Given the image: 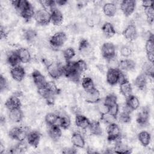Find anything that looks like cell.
Listing matches in <instances>:
<instances>
[{
    "label": "cell",
    "mask_w": 154,
    "mask_h": 154,
    "mask_svg": "<svg viewBox=\"0 0 154 154\" xmlns=\"http://www.w3.org/2000/svg\"><path fill=\"white\" fill-rule=\"evenodd\" d=\"M63 75L70 81L74 82H78L81 78V73L77 70L75 61H69L63 66Z\"/></svg>",
    "instance_id": "cell-1"
},
{
    "label": "cell",
    "mask_w": 154,
    "mask_h": 154,
    "mask_svg": "<svg viewBox=\"0 0 154 154\" xmlns=\"http://www.w3.org/2000/svg\"><path fill=\"white\" fill-rule=\"evenodd\" d=\"M126 79L119 69L117 68H109L106 74V80L108 84L110 85H115L117 83H120L123 80Z\"/></svg>",
    "instance_id": "cell-2"
},
{
    "label": "cell",
    "mask_w": 154,
    "mask_h": 154,
    "mask_svg": "<svg viewBox=\"0 0 154 154\" xmlns=\"http://www.w3.org/2000/svg\"><path fill=\"white\" fill-rule=\"evenodd\" d=\"M44 63L46 65L49 75L52 78L57 79L63 75V66L60 63L55 61L48 62L46 61Z\"/></svg>",
    "instance_id": "cell-3"
},
{
    "label": "cell",
    "mask_w": 154,
    "mask_h": 154,
    "mask_svg": "<svg viewBox=\"0 0 154 154\" xmlns=\"http://www.w3.org/2000/svg\"><path fill=\"white\" fill-rule=\"evenodd\" d=\"M29 131L26 127L15 126L12 128L8 132L9 137L18 141H24L26 138L28 133Z\"/></svg>",
    "instance_id": "cell-4"
},
{
    "label": "cell",
    "mask_w": 154,
    "mask_h": 154,
    "mask_svg": "<svg viewBox=\"0 0 154 154\" xmlns=\"http://www.w3.org/2000/svg\"><path fill=\"white\" fill-rule=\"evenodd\" d=\"M121 138V130L116 123L108 125L107 128V140L108 141H116Z\"/></svg>",
    "instance_id": "cell-5"
},
{
    "label": "cell",
    "mask_w": 154,
    "mask_h": 154,
    "mask_svg": "<svg viewBox=\"0 0 154 154\" xmlns=\"http://www.w3.org/2000/svg\"><path fill=\"white\" fill-rule=\"evenodd\" d=\"M34 18L37 24L46 25L51 22V13L47 10L42 8L35 11Z\"/></svg>",
    "instance_id": "cell-6"
},
{
    "label": "cell",
    "mask_w": 154,
    "mask_h": 154,
    "mask_svg": "<svg viewBox=\"0 0 154 154\" xmlns=\"http://www.w3.org/2000/svg\"><path fill=\"white\" fill-rule=\"evenodd\" d=\"M100 51L102 57L108 61L116 57V47L112 43L107 42L103 43L101 47Z\"/></svg>",
    "instance_id": "cell-7"
},
{
    "label": "cell",
    "mask_w": 154,
    "mask_h": 154,
    "mask_svg": "<svg viewBox=\"0 0 154 154\" xmlns=\"http://www.w3.org/2000/svg\"><path fill=\"white\" fill-rule=\"evenodd\" d=\"M67 40L66 34L63 31L55 33L49 39L51 45L54 48H60L64 45Z\"/></svg>",
    "instance_id": "cell-8"
},
{
    "label": "cell",
    "mask_w": 154,
    "mask_h": 154,
    "mask_svg": "<svg viewBox=\"0 0 154 154\" xmlns=\"http://www.w3.org/2000/svg\"><path fill=\"white\" fill-rule=\"evenodd\" d=\"M136 2L134 0H124L120 2V9L125 16H131L135 11Z\"/></svg>",
    "instance_id": "cell-9"
},
{
    "label": "cell",
    "mask_w": 154,
    "mask_h": 154,
    "mask_svg": "<svg viewBox=\"0 0 154 154\" xmlns=\"http://www.w3.org/2000/svg\"><path fill=\"white\" fill-rule=\"evenodd\" d=\"M145 49L146 52L148 61L153 63L154 60V37L153 34L150 33L145 45Z\"/></svg>",
    "instance_id": "cell-10"
},
{
    "label": "cell",
    "mask_w": 154,
    "mask_h": 154,
    "mask_svg": "<svg viewBox=\"0 0 154 154\" xmlns=\"http://www.w3.org/2000/svg\"><path fill=\"white\" fill-rule=\"evenodd\" d=\"M123 35L129 42L135 40L138 36V32L136 26L133 22L129 23L123 30Z\"/></svg>",
    "instance_id": "cell-11"
},
{
    "label": "cell",
    "mask_w": 154,
    "mask_h": 154,
    "mask_svg": "<svg viewBox=\"0 0 154 154\" xmlns=\"http://www.w3.org/2000/svg\"><path fill=\"white\" fill-rule=\"evenodd\" d=\"M31 77L34 84L37 87V89L45 87L48 82L44 75L37 70H35L32 72L31 74Z\"/></svg>",
    "instance_id": "cell-12"
},
{
    "label": "cell",
    "mask_w": 154,
    "mask_h": 154,
    "mask_svg": "<svg viewBox=\"0 0 154 154\" xmlns=\"http://www.w3.org/2000/svg\"><path fill=\"white\" fill-rule=\"evenodd\" d=\"M10 75L14 81L21 82L25 76V70L22 66L19 65L11 69Z\"/></svg>",
    "instance_id": "cell-13"
},
{
    "label": "cell",
    "mask_w": 154,
    "mask_h": 154,
    "mask_svg": "<svg viewBox=\"0 0 154 154\" xmlns=\"http://www.w3.org/2000/svg\"><path fill=\"white\" fill-rule=\"evenodd\" d=\"M150 114L149 109L146 108H143L137 114L136 121L137 123L141 126H146L149 120Z\"/></svg>",
    "instance_id": "cell-14"
},
{
    "label": "cell",
    "mask_w": 154,
    "mask_h": 154,
    "mask_svg": "<svg viewBox=\"0 0 154 154\" xmlns=\"http://www.w3.org/2000/svg\"><path fill=\"white\" fill-rule=\"evenodd\" d=\"M41 135L39 132L37 131H29L26 136V141L30 146L37 147L40 143Z\"/></svg>",
    "instance_id": "cell-15"
},
{
    "label": "cell",
    "mask_w": 154,
    "mask_h": 154,
    "mask_svg": "<svg viewBox=\"0 0 154 154\" xmlns=\"http://www.w3.org/2000/svg\"><path fill=\"white\" fill-rule=\"evenodd\" d=\"M5 106L8 110L21 108L22 103L18 96L13 95L8 97L5 102Z\"/></svg>",
    "instance_id": "cell-16"
},
{
    "label": "cell",
    "mask_w": 154,
    "mask_h": 154,
    "mask_svg": "<svg viewBox=\"0 0 154 154\" xmlns=\"http://www.w3.org/2000/svg\"><path fill=\"white\" fill-rule=\"evenodd\" d=\"M136 64L131 59L125 58L119 61L118 69L120 71H131L135 68Z\"/></svg>",
    "instance_id": "cell-17"
},
{
    "label": "cell",
    "mask_w": 154,
    "mask_h": 154,
    "mask_svg": "<svg viewBox=\"0 0 154 154\" xmlns=\"http://www.w3.org/2000/svg\"><path fill=\"white\" fill-rule=\"evenodd\" d=\"M51 22L55 26L60 25L63 21V15L60 10L57 8L51 11Z\"/></svg>",
    "instance_id": "cell-18"
},
{
    "label": "cell",
    "mask_w": 154,
    "mask_h": 154,
    "mask_svg": "<svg viewBox=\"0 0 154 154\" xmlns=\"http://www.w3.org/2000/svg\"><path fill=\"white\" fill-rule=\"evenodd\" d=\"M120 92L125 97H127L132 94V87L130 82L125 79L120 83Z\"/></svg>",
    "instance_id": "cell-19"
},
{
    "label": "cell",
    "mask_w": 154,
    "mask_h": 154,
    "mask_svg": "<svg viewBox=\"0 0 154 154\" xmlns=\"http://www.w3.org/2000/svg\"><path fill=\"white\" fill-rule=\"evenodd\" d=\"M91 121L85 117L80 114H78L75 117V124L81 129H86L88 128Z\"/></svg>",
    "instance_id": "cell-20"
},
{
    "label": "cell",
    "mask_w": 154,
    "mask_h": 154,
    "mask_svg": "<svg viewBox=\"0 0 154 154\" xmlns=\"http://www.w3.org/2000/svg\"><path fill=\"white\" fill-rule=\"evenodd\" d=\"M71 141L73 145L77 148H84L85 146L84 138L79 132H75L72 134Z\"/></svg>",
    "instance_id": "cell-21"
},
{
    "label": "cell",
    "mask_w": 154,
    "mask_h": 154,
    "mask_svg": "<svg viewBox=\"0 0 154 154\" xmlns=\"http://www.w3.org/2000/svg\"><path fill=\"white\" fill-rule=\"evenodd\" d=\"M8 117L10 120L14 123L20 122L23 118V112L21 108L9 110Z\"/></svg>",
    "instance_id": "cell-22"
},
{
    "label": "cell",
    "mask_w": 154,
    "mask_h": 154,
    "mask_svg": "<svg viewBox=\"0 0 154 154\" xmlns=\"http://www.w3.org/2000/svg\"><path fill=\"white\" fill-rule=\"evenodd\" d=\"M16 52L21 63H28L31 60V55L29 51L25 48H20L17 49Z\"/></svg>",
    "instance_id": "cell-23"
},
{
    "label": "cell",
    "mask_w": 154,
    "mask_h": 154,
    "mask_svg": "<svg viewBox=\"0 0 154 154\" xmlns=\"http://www.w3.org/2000/svg\"><path fill=\"white\" fill-rule=\"evenodd\" d=\"M35 13V11L34 10L33 6L30 2H29L26 7L19 13V14L26 21H29L34 17Z\"/></svg>",
    "instance_id": "cell-24"
},
{
    "label": "cell",
    "mask_w": 154,
    "mask_h": 154,
    "mask_svg": "<svg viewBox=\"0 0 154 154\" xmlns=\"http://www.w3.org/2000/svg\"><path fill=\"white\" fill-rule=\"evenodd\" d=\"M100 93L99 91L96 88L91 91L85 92V100L91 103L98 102L100 99Z\"/></svg>",
    "instance_id": "cell-25"
},
{
    "label": "cell",
    "mask_w": 154,
    "mask_h": 154,
    "mask_svg": "<svg viewBox=\"0 0 154 154\" xmlns=\"http://www.w3.org/2000/svg\"><path fill=\"white\" fill-rule=\"evenodd\" d=\"M126 105L131 111H134L140 107V102L137 96L131 94L126 97Z\"/></svg>",
    "instance_id": "cell-26"
},
{
    "label": "cell",
    "mask_w": 154,
    "mask_h": 154,
    "mask_svg": "<svg viewBox=\"0 0 154 154\" xmlns=\"http://www.w3.org/2000/svg\"><path fill=\"white\" fill-rule=\"evenodd\" d=\"M116 141H117L116 144L115 145V147H114L115 153L126 154V153H130L132 152V149L127 144L123 143L120 141V139Z\"/></svg>",
    "instance_id": "cell-27"
},
{
    "label": "cell",
    "mask_w": 154,
    "mask_h": 154,
    "mask_svg": "<svg viewBox=\"0 0 154 154\" xmlns=\"http://www.w3.org/2000/svg\"><path fill=\"white\" fill-rule=\"evenodd\" d=\"M48 134L52 140H59L62 135V132L60 126L58 125L49 126L48 129Z\"/></svg>",
    "instance_id": "cell-28"
},
{
    "label": "cell",
    "mask_w": 154,
    "mask_h": 154,
    "mask_svg": "<svg viewBox=\"0 0 154 154\" xmlns=\"http://www.w3.org/2000/svg\"><path fill=\"white\" fill-rule=\"evenodd\" d=\"M102 10L106 16L112 17L117 12V6L113 2H107L103 5Z\"/></svg>",
    "instance_id": "cell-29"
},
{
    "label": "cell",
    "mask_w": 154,
    "mask_h": 154,
    "mask_svg": "<svg viewBox=\"0 0 154 154\" xmlns=\"http://www.w3.org/2000/svg\"><path fill=\"white\" fill-rule=\"evenodd\" d=\"M147 82V76L143 73L138 75L134 81V84L136 87L141 90H143L146 88Z\"/></svg>",
    "instance_id": "cell-30"
},
{
    "label": "cell",
    "mask_w": 154,
    "mask_h": 154,
    "mask_svg": "<svg viewBox=\"0 0 154 154\" xmlns=\"http://www.w3.org/2000/svg\"><path fill=\"white\" fill-rule=\"evenodd\" d=\"M102 31L103 35L107 38L113 37L116 34V30L113 25L109 22H105L102 26Z\"/></svg>",
    "instance_id": "cell-31"
},
{
    "label": "cell",
    "mask_w": 154,
    "mask_h": 154,
    "mask_svg": "<svg viewBox=\"0 0 154 154\" xmlns=\"http://www.w3.org/2000/svg\"><path fill=\"white\" fill-rule=\"evenodd\" d=\"M88 129L92 135L99 136L102 134V129L100 123L97 120L91 121Z\"/></svg>",
    "instance_id": "cell-32"
},
{
    "label": "cell",
    "mask_w": 154,
    "mask_h": 154,
    "mask_svg": "<svg viewBox=\"0 0 154 154\" xmlns=\"http://www.w3.org/2000/svg\"><path fill=\"white\" fill-rule=\"evenodd\" d=\"M7 61V63L12 67L19 66L20 63H21L16 51H11L8 54Z\"/></svg>",
    "instance_id": "cell-33"
},
{
    "label": "cell",
    "mask_w": 154,
    "mask_h": 154,
    "mask_svg": "<svg viewBox=\"0 0 154 154\" xmlns=\"http://www.w3.org/2000/svg\"><path fill=\"white\" fill-rule=\"evenodd\" d=\"M81 85L85 92H90L96 88L94 82L90 77H84L82 79Z\"/></svg>",
    "instance_id": "cell-34"
},
{
    "label": "cell",
    "mask_w": 154,
    "mask_h": 154,
    "mask_svg": "<svg viewBox=\"0 0 154 154\" xmlns=\"http://www.w3.org/2000/svg\"><path fill=\"white\" fill-rule=\"evenodd\" d=\"M138 140L142 146L146 147L149 146L151 140V135L149 132L143 131L138 134Z\"/></svg>",
    "instance_id": "cell-35"
},
{
    "label": "cell",
    "mask_w": 154,
    "mask_h": 154,
    "mask_svg": "<svg viewBox=\"0 0 154 154\" xmlns=\"http://www.w3.org/2000/svg\"><path fill=\"white\" fill-rule=\"evenodd\" d=\"M59 116L54 112H49L46 114L45 121L46 125L49 126L54 125H58Z\"/></svg>",
    "instance_id": "cell-36"
},
{
    "label": "cell",
    "mask_w": 154,
    "mask_h": 154,
    "mask_svg": "<svg viewBox=\"0 0 154 154\" xmlns=\"http://www.w3.org/2000/svg\"><path fill=\"white\" fill-rule=\"evenodd\" d=\"M100 120L105 123L110 125L116 123L117 120V116H114L108 111L102 112L100 116Z\"/></svg>",
    "instance_id": "cell-37"
},
{
    "label": "cell",
    "mask_w": 154,
    "mask_h": 154,
    "mask_svg": "<svg viewBox=\"0 0 154 154\" xmlns=\"http://www.w3.org/2000/svg\"><path fill=\"white\" fill-rule=\"evenodd\" d=\"M70 119L69 116L66 115L59 116L58 125H59L61 128H63L64 129H68L70 126Z\"/></svg>",
    "instance_id": "cell-38"
},
{
    "label": "cell",
    "mask_w": 154,
    "mask_h": 154,
    "mask_svg": "<svg viewBox=\"0 0 154 154\" xmlns=\"http://www.w3.org/2000/svg\"><path fill=\"white\" fill-rule=\"evenodd\" d=\"M117 103V97L114 94H112V93L108 94L105 97V98L103 100V105L106 108V109L108 107H109Z\"/></svg>",
    "instance_id": "cell-39"
},
{
    "label": "cell",
    "mask_w": 154,
    "mask_h": 154,
    "mask_svg": "<svg viewBox=\"0 0 154 154\" xmlns=\"http://www.w3.org/2000/svg\"><path fill=\"white\" fill-rule=\"evenodd\" d=\"M117 120H118L120 123L123 124L129 123L131 120L130 112L123 110L120 113L118 114L117 116Z\"/></svg>",
    "instance_id": "cell-40"
},
{
    "label": "cell",
    "mask_w": 154,
    "mask_h": 154,
    "mask_svg": "<svg viewBox=\"0 0 154 154\" xmlns=\"http://www.w3.org/2000/svg\"><path fill=\"white\" fill-rule=\"evenodd\" d=\"M39 2L43 7V8L47 10L49 13L51 12L52 10H53L54 8H55L56 2L55 1H40Z\"/></svg>",
    "instance_id": "cell-41"
},
{
    "label": "cell",
    "mask_w": 154,
    "mask_h": 154,
    "mask_svg": "<svg viewBox=\"0 0 154 154\" xmlns=\"http://www.w3.org/2000/svg\"><path fill=\"white\" fill-rule=\"evenodd\" d=\"M45 88L52 95L55 96L59 93V89L54 81H48L45 85Z\"/></svg>",
    "instance_id": "cell-42"
},
{
    "label": "cell",
    "mask_w": 154,
    "mask_h": 154,
    "mask_svg": "<svg viewBox=\"0 0 154 154\" xmlns=\"http://www.w3.org/2000/svg\"><path fill=\"white\" fill-rule=\"evenodd\" d=\"M25 39L28 42H32L37 37V32L32 29H28L25 31L23 33Z\"/></svg>",
    "instance_id": "cell-43"
},
{
    "label": "cell",
    "mask_w": 154,
    "mask_h": 154,
    "mask_svg": "<svg viewBox=\"0 0 154 154\" xmlns=\"http://www.w3.org/2000/svg\"><path fill=\"white\" fill-rule=\"evenodd\" d=\"M144 13L146 14V16L147 18V20L149 24H152L153 22L154 19V10H153V5L144 7Z\"/></svg>",
    "instance_id": "cell-44"
},
{
    "label": "cell",
    "mask_w": 154,
    "mask_h": 154,
    "mask_svg": "<svg viewBox=\"0 0 154 154\" xmlns=\"http://www.w3.org/2000/svg\"><path fill=\"white\" fill-rule=\"evenodd\" d=\"M100 21V17L97 14H93L87 19V23L90 26L98 25Z\"/></svg>",
    "instance_id": "cell-45"
},
{
    "label": "cell",
    "mask_w": 154,
    "mask_h": 154,
    "mask_svg": "<svg viewBox=\"0 0 154 154\" xmlns=\"http://www.w3.org/2000/svg\"><path fill=\"white\" fill-rule=\"evenodd\" d=\"M143 73H144L147 76L153 78L154 68L153 63L148 62L144 64L143 67Z\"/></svg>",
    "instance_id": "cell-46"
},
{
    "label": "cell",
    "mask_w": 154,
    "mask_h": 154,
    "mask_svg": "<svg viewBox=\"0 0 154 154\" xmlns=\"http://www.w3.org/2000/svg\"><path fill=\"white\" fill-rule=\"evenodd\" d=\"M63 55L66 61H71V60L75 55V51L73 48L71 47H69L63 51Z\"/></svg>",
    "instance_id": "cell-47"
},
{
    "label": "cell",
    "mask_w": 154,
    "mask_h": 154,
    "mask_svg": "<svg viewBox=\"0 0 154 154\" xmlns=\"http://www.w3.org/2000/svg\"><path fill=\"white\" fill-rule=\"evenodd\" d=\"M90 48V46L88 41L85 38L81 39L79 43V46H78L79 51L82 53H86L89 52Z\"/></svg>",
    "instance_id": "cell-48"
},
{
    "label": "cell",
    "mask_w": 154,
    "mask_h": 154,
    "mask_svg": "<svg viewBox=\"0 0 154 154\" xmlns=\"http://www.w3.org/2000/svg\"><path fill=\"white\" fill-rule=\"evenodd\" d=\"M75 66H76L77 70L81 74H82V73H83L87 70V64L84 60L80 59V60H78L75 61Z\"/></svg>",
    "instance_id": "cell-49"
},
{
    "label": "cell",
    "mask_w": 154,
    "mask_h": 154,
    "mask_svg": "<svg viewBox=\"0 0 154 154\" xmlns=\"http://www.w3.org/2000/svg\"><path fill=\"white\" fill-rule=\"evenodd\" d=\"M120 52L122 56L123 57H129L132 52V48L128 45H123L120 49Z\"/></svg>",
    "instance_id": "cell-50"
},
{
    "label": "cell",
    "mask_w": 154,
    "mask_h": 154,
    "mask_svg": "<svg viewBox=\"0 0 154 154\" xmlns=\"http://www.w3.org/2000/svg\"><path fill=\"white\" fill-rule=\"evenodd\" d=\"M107 111L109 112L110 114L117 116L119 112V104L117 103L107 108Z\"/></svg>",
    "instance_id": "cell-51"
},
{
    "label": "cell",
    "mask_w": 154,
    "mask_h": 154,
    "mask_svg": "<svg viewBox=\"0 0 154 154\" xmlns=\"http://www.w3.org/2000/svg\"><path fill=\"white\" fill-rule=\"evenodd\" d=\"M8 87V82L5 78L2 75H1L0 76V91H3L5 90Z\"/></svg>",
    "instance_id": "cell-52"
},
{
    "label": "cell",
    "mask_w": 154,
    "mask_h": 154,
    "mask_svg": "<svg viewBox=\"0 0 154 154\" xmlns=\"http://www.w3.org/2000/svg\"><path fill=\"white\" fill-rule=\"evenodd\" d=\"M62 153L65 154H72L76 153V150L74 147H65L62 150Z\"/></svg>",
    "instance_id": "cell-53"
},
{
    "label": "cell",
    "mask_w": 154,
    "mask_h": 154,
    "mask_svg": "<svg viewBox=\"0 0 154 154\" xmlns=\"http://www.w3.org/2000/svg\"><path fill=\"white\" fill-rule=\"evenodd\" d=\"M152 5H153V2L151 1H143L142 2V6L144 8L150 7Z\"/></svg>",
    "instance_id": "cell-54"
},
{
    "label": "cell",
    "mask_w": 154,
    "mask_h": 154,
    "mask_svg": "<svg viewBox=\"0 0 154 154\" xmlns=\"http://www.w3.org/2000/svg\"><path fill=\"white\" fill-rule=\"evenodd\" d=\"M6 37H7V34L5 31V29H4L2 26H1V39H4V38H5Z\"/></svg>",
    "instance_id": "cell-55"
},
{
    "label": "cell",
    "mask_w": 154,
    "mask_h": 154,
    "mask_svg": "<svg viewBox=\"0 0 154 154\" xmlns=\"http://www.w3.org/2000/svg\"><path fill=\"white\" fill-rule=\"evenodd\" d=\"M55 2L57 5L60 6H63V5H64L67 2V1H64V0H58V1H56Z\"/></svg>",
    "instance_id": "cell-56"
}]
</instances>
